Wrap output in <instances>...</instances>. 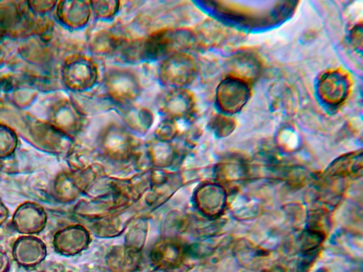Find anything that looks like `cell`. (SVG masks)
I'll use <instances>...</instances> for the list:
<instances>
[{
	"mask_svg": "<svg viewBox=\"0 0 363 272\" xmlns=\"http://www.w3.org/2000/svg\"><path fill=\"white\" fill-rule=\"evenodd\" d=\"M199 43L195 32L186 28H163L124 45L127 60H155L175 52H187Z\"/></svg>",
	"mask_w": 363,
	"mask_h": 272,
	"instance_id": "6da1fadb",
	"label": "cell"
},
{
	"mask_svg": "<svg viewBox=\"0 0 363 272\" xmlns=\"http://www.w3.org/2000/svg\"><path fill=\"white\" fill-rule=\"evenodd\" d=\"M197 64L189 53L175 52L167 55L159 68L161 83L172 89L186 88L195 79Z\"/></svg>",
	"mask_w": 363,
	"mask_h": 272,
	"instance_id": "7a4b0ae2",
	"label": "cell"
},
{
	"mask_svg": "<svg viewBox=\"0 0 363 272\" xmlns=\"http://www.w3.org/2000/svg\"><path fill=\"white\" fill-rule=\"evenodd\" d=\"M104 86L107 95L118 106L131 104L141 93L138 76L125 69H110L105 75Z\"/></svg>",
	"mask_w": 363,
	"mask_h": 272,
	"instance_id": "3957f363",
	"label": "cell"
},
{
	"mask_svg": "<svg viewBox=\"0 0 363 272\" xmlns=\"http://www.w3.org/2000/svg\"><path fill=\"white\" fill-rule=\"evenodd\" d=\"M158 110L164 118L189 120L196 110L194 95L186 88L171 89L159 100Z\"/></svg>",
	"mask_w": 363,
	"mask_h": 272,
	"instance_id": "277c9868",
	"label": "cell"
},
{
	"mask_svg": "<svg viewBox=\"0 0 363 272\" xmlns=\"http://www.w3.org/2000/svg\"><path fill=\"white\" fill-rule=\"evenodd\" d=\"M64 76L70 89L76 91L87 90L97 81L98 66L91 58L84 55H76L66 63Z\"/></svg>",
	"mask_w": 363,
	"mask_h": 272,
	"instance_id": "5b68a950",
	"label": "cell"
},
{
	"mask_svg": "<svg viewBox=\"0 0 363 272\" xmlns=\"http://www.w3.org/2000/svg\"><path fill=\"white\" fill-rule=\"evenodd\" d=\"M250 97L248 84L232 76L223 80L218 86L216 101L218 107L225 114L240 111Z\"/></svg>",
	"mask_w": 363,
	"mask_h": 272,
	"instance_id": "8992f818",
	"label": "cell"
},
{
	"mask_svg": "<svg viewBox=\"0 0 363 272\" xmlns=\"http://www.w3.org/2000/svg\"><path fill=\"white\" fill-rule=\"evenodd\" d=\"M48 215L40 204L26 201L16 209L12 216V226L18 233L33 235L40 233L47 224Z\"/></svg>",
	"mask_w": 363,
	"mask_h": 272,
	"instance_id": "52a82bcc",
	"label": "cell"
},
{
	"mask_svg": "<svg viewBox=\"0 0 363 272\" xmlns=\"http://www.w3.org/2000/svg\"><path fill=\"white\" fill-rule=\"evenodd\" d=\"M100 145L107 155L116 159L128 158L135 149L134 138L117 124H111L105 128L100 137Z\"/></svg>",
	"mask_w": 363,
	"mask_h": 272,
	"instance_id": "ba28073f",
	"label": "cell"
},
{
	"mask_svg": "<svg viewBox=\"0 0 363 272\" xmlns=\"http://www.w3.org/2000/svg\"><path fill=\"white\" fill-rule=\"evenodd\" d=\"M47 256L45 243L33 235L18 237L12 246L14 261L24 268H32L40 264Z\"/></svg>",
	"mask_w": 363,
	"mask_h": 272,
	"instance_id": "9c48e42d",
	"label": "cell"
},
{
	"mask_svg": "<svg viewBox=\"0 0 363 272\" xmlns=\"http://www.w3.org/2000/svg\"><path fill=\"white\" fill-rule=\"evenodd\" d=\"M350 87V81L345 74L340 71H330L318 81V94L324 103L335 106L345 100Z\"/></svg>",
	"mask_w": 363,
	"mask_h": 272,
	"instance_id": "30bf717a",
	"label": "cell"
},
{
	"mask_svg": "<svg viewBox=\"0 0 363 272\" xmlns=\"http://www.w3.org/2000/svg\"><path fill=\"white\" fill-rule=\"evenodd\" d=\"M86 232L83 228L72 225L57 232L52 243L57 253L63 256H74L86 247Z\"/></svg>",
	"mask_w": 363,
	"mask_h": 272,
	"instance_id": "8fae6325",
	"label": "cell"
},
{
	"mask_svg": "<svg viewBox=\"0 0 363 272\" xmlns=\"http://www.w3.org/2000/svg\"><path fill=\"white\" fill-rule=\"evenodd\" d=\"M118 106L124 122L132 130L145 133L151 127L154 116L148 108L132 103Z\"/></svg>",
	"mask_w": 363,
	"mask_h": 272,
	"instance_id": "7c38bea8",
	"label": "cell"
},
{
	"mask_svg": "<svg viewBox=\"0 0 363 272\" xmlns=\"http://www.w3.org/2000/svg\"><path fill=\"white\" fill-rule=\"evenodd\" d=\"M184 259L180 245L172 243L159 244L151 254L152 264L160 269H170L179 266Z\"/></svg>",
	"mask_w": 363,
	"mask_h": 272,
	"instance_id": "4fadbf2b",
	"label": "cell"
},
{
	"mask_svg": "<svg viewBox=\"0 0 363 272\" xmlns=\"http://www.w3.org/2000/svg\"><path fill=\"white\" fill-rule=\"evenodd\" d=\"M140 263V254L133 248L118 249L106 257V264L111 272H135Z\"/></svg>",
	"mask_w": 363,
	"mask_h": 272,
	"instance_id": "5bb4252c",
	"label": "cell"
},
{
	"mask_svg": "<svg viewBox=\"0 0 363 272\" xmlns=\"http://www.w3.org/2000/svg\"><path fill=\"white\" fill-rule=\"evenodd\" d=\"M230 69L232 77L237 78L248 84L253 81L259 73L260 64L257 59L249 53H239L230 60Z\"/></svg>",
	"mask_w": 363,
	"mask_h": 272,
	"instance_id": "9a60e30c",
	"label": "cell"
},
{
	"mask_svg": "<svg viewBox=\"0 0 363 272\" xmlns=\"http://www.w3.org/2000/svg\"><path fill=\"white\" fill-rule=\"evenodd\" d=\"M60 13L67 25L74 28H82L87 23L91 13L90 2L86 1L63 2Z\"/></svg>",
	"mask_w": 363,
	"mask_h": 272,
	"instance_id": "2e32d148",
	"label": "cell"
},
{
	"mask_svg": "<svg viewBox=\"0 0 363 272\" xmlns=\"http://www.w3.org/2000/svg\"><path fill=\"white\" fill-rule=\"evenodd\" d=\"M125 40L108 30L96 33L91 42V50L96 55L111 54L122 47Z\"/></svg>",
	"mask_w": 363,
	"mask_h": 272,
	"instance_id": "e0dca14e",
	"label": "cell"
},
{
	"mask_svg": "<svg viewBox=\"0 0 363 272\" xmlns=\"http://www.w3.org/2000/svg\"><path fill=\"white\" fill-rule=\"evenodd\" d=\"M54 193L57 200L69 202L74 199L78 193L76 178L68 173L58 174L54 182Z\"/></svg>",
	"mask_w": 363,
	"mask_h": 272,
	"instance_id": "ac0fdd59",
	"label": "cell"
},
{
	"mask_svg": "<svg viewBox=\"0 0 363 272\" xmlns=\"http://www.w3.org/2000/svg\"><path fill=\"white\" fill-rule=\"evenodd\" d=\"M148 153L151 159L157 164L171 163L174 157L175 151L169 142L156 140L150 143Z\"/></svg>",
	"mask_w": 363,
	"mask_h": 272,
	"instance_id": "d6986e66",
	"label": "cell"
},
{
	"mask_svg": "<svg viewBox=\"0 0 363 272\" xmlns=\"http://www.w3.org/2000/svg\"><path fill=\"white\" fill-rule=\"evenodd\" d=\"M89 2L91 12L96 17L101 19L114 16L120 8V1L116 0H97Z\"/></svg>",
	"mask_w": 363,
	"mask_h": 272,
	"instance_id": "ffe728a7",
	"label": "cell"
},
{
	"mask_svg": "<svg viewBox=\"0 0 363 272\" xmlns=\"http://www.w3.org/2000/svg\"><path fill=\"white\" fill-rule=\"evenodd\" d=\"M177 121L164 118L160 122L155 131V137L164 142L171 141L178 133Z\"/></svg>",
	"mask_w": 363,
	"mask_h": 272,
	"instance_id": "44dd1931",
	"label": "cell"
},
{
	"mask_svg": "<svg viewBox=\"0 0 363 272\" xmlns=\"http://www.w3.org/2000/svg\"><path fill=\"white\" fill-rule=\"evenodd\" d=\"M235 125L233 118L223 115L214 116L210 123L212 130L219 136H225L230 134L233 130Z\"/></svg>",
	"mask_w": 363,
	"mask_h": 272,
	"instance_id": "7402d4cb",
	"label": "cell"
},
{
	"mask_svg": "<svg viewBox=\"0 0 363 272\" xmlns=\"http://www.w3.org/2000/svg\"><path fill=\"white\" fill-rule=\"evenodd\" d=\"M16 146V138L10 132L0 130V158L10 156Z\"/></svg>",
	"mask_w": 363,
	"mask_h": 272,
	"instance_id": "603a6c76",
	"label": "cell"
},
{
	"mask_svg": "<svg viewBox=\"0 0 363 272\" xmlns=\"http://www.w3.org/2000/svg\"><path fill=\"white\" fill-rule=\"evenodd\" d=\"M351 40L354 47L357 49H362V29L361 26H357L354 28L352 34Z\"/></svg>",
	"mask_w": 363,
	"mask_h": 272,
	"instance_id": "cb8c5ba5",
	"label": "cell"
},
{
	"mask_svg": "<svg viewBox=\"0 0 363 272\" xmlns=\"http://www.w3.org/2000/svg\"><path fill=\"white\" fill-rule=\"evenodd\" d=\"M10 259L6 252L0 249V272H9Z\"/></svg>",
	"mask_w": 363,
	"mask_h": 272,
	"instance_id": "d4e9b609",
	"label": "cell"
},
{
	"mask_svg": "<svg viewBox=\"0 0 363 272\" xmlns=\"http://www.w3.org/2000/svg\"><path fill=\"white\" fill-rule=\"evenodd\" d=\"M9 217V210L0 198V227H1Z\"/></svg>",
	"mask_w": 363,
	"mask_h": 272,
	"instance_id": "484cf974",
	"label": "cell"
},
{
	"mask_svg": "<svg viewBox=\"0 0 363 272\" xmlns=\"http://www.w3.org/2000/svg\"><path fill=\"white\" fill-rule=\"evenodd\" d=\"M318 272H325L324 271H318Z\"/></svg>",
	"mask_w": 363,
	"mask_h": 272,
	"instance_id": "4316f807",
	"label": "cell"
},
{
	"mask_svg": "<svg viewBox=\"0 0 363 272\" xmlns=\"http://www.w3.org/2000/svg\"><path fill=\"white\" fill-rule=\"evenodd\" d=\"M1 165H0V171H1Z\"/></svg>",
	"mask_w": 363,
	"mask_h": 272,
	"instance_id": "83f0119b",
	"label": "cell"
}]
</instances>
